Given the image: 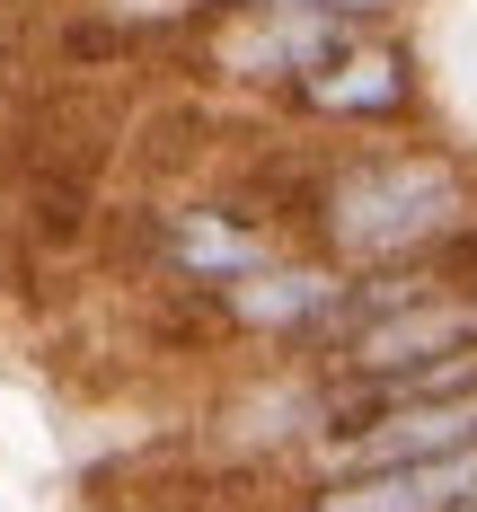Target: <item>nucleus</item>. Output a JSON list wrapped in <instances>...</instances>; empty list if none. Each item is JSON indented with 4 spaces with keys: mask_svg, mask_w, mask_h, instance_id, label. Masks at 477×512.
Here are the masks:
<instances>
[{
    "mask_svg": "<svg viewBox=\"0 0 477 512\" xmlns=\"http://www.w3.org/2000/svg\"><path fill=\"white\" fill-rule=\"evenodd\" d=\"M451 265H460V274H469V283H477V230H469V239H460V248H451Z\"/></svg>",
    "mask_w": 477,
    "mask_h": 512,
    "instance_id": "0eeeda50",
    "label": "nucleus"
},
{
    "mask_svg": "<svg viewBox=\"0 0 477 512\" xmlns=\"http://www.w3.org/2000/svg\"><path fill=\"white\" fill-rule=\"evenodd\" d=\"M345 36H354V18H327V9H221L204 36V71L292 98Z\"/></svg>",
    "mask_w": 477,
    "mask_h": 512,
    "instance_id": "20e7f679",
    "label": "nucleus"
},
{
    "mask_svg": "<svg viewBox=\"0 0 477 512\" xmlns=\"http://www.w3.org/2000/svg\"><path fill=\"white\" fill-rule=\"evenodd\" d=\"M283 248L274 230H257L248 212L230 204H186L159 221V265L177 274V283H195V292H221V283H239L248 265H265V256Z\"/></svg>",
    "mask_w": 477,
    "mask_h": 512,
    "instance_id": "39448f33",
    "label": "nucleus"
},
{
    "mask_svg": "<svg viewBox=\"0 0 477 512\" xmlns=\"http://www.w3.org/2000/svg\"><path fill=\"white\" fill-rule=\"evenodd\" d=\"M469 230H477V168L460 151H433V142L345 151L310 186V248L336 256L345 274L451 256Z\"/></svg>",
    "mask_w": 477,
    "mask_h": 512,
    "instance_id": "f257e3e1",
    "label": "nucleus"
},
{
    "mask_svg": "<svg viewBox=\"0 0 477 512\" xmlns=\"http://www.w3.org/2000/svg\"><path fill=\"white\" fill-rule=\"evenodd\" d=\"M345 292H354V274L336 265V256H265V265H248L239 283H221V292H204L239 336H257V345H292V354H318L327 336H336V318H345Z\"/></svg>",
    "mask_w": 477,
    "mask_h": 512,
    "instance_id": "f03ea898",
    "label": "nucleus"
},
{
    "mask_svg": "<svg viewBox=\"0 0 477 512\" xmlns=\"http://www.w3.org/2000/svg\"><path fill=\"white\" fill-rule=\"evenodd\" d=\"M460 512H477V495H469V504H460Z\"/></svg>",
    "mask_w": 477,
    "mask_h": 512,
    "instance_id": "6e6552de",
    "label": "nucleus"
},
{
    "mask_svg": "<svg viewBox=\"0 0 477 512\" xmlns=\"http://www.w3.org/2000/svg\"><path fill=\"white\" fill-rule=\"evenodd\" d=\"M283 106H292V115H310V124H354V133L407 124V115L424 106L416 45H407L398 27H354V36L327 53V62H318Z\"/></svg>",
    "mask_w": 477,
    "mask_h": 512,
    "instance_id": "7ed1b4c3",
    "label": "nucleus"
},
{
    "mask_svg": "<svg viewBox=\"0 0 477 512\" xmlns=\"http://www.w3.org/2000/svg\"><path fill=\"white\" fill-rule=\"evenodd\" d=\"M212 9H327V18H354V27H398L407 0H212Z\"/></svg>",
    "mask_w": 477,
    "mask_h": 512,
    "instance_id": "423d86ee",
    "label": "nucleus"
}]
</instances>
